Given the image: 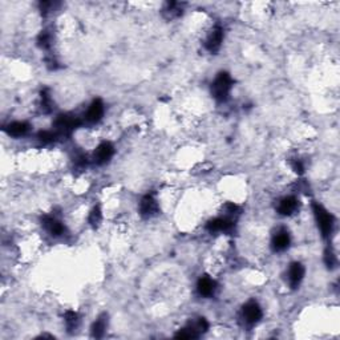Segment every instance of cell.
<instances>
[{
    "label": "cell",
    "instance_id": "4fadbf2b",
    "mask_svg": "<svg viewBox=\"0 0 340 340\" xmlns=\"http://www.w3.org/2000/svg\"><path fill=\"white\" fill-rule=\"evenodd\" d=\"M197 287H198V292H199L201 295L210 296L214 294L217 285H215V282L213 281L212 278H209V276H202V278L198 281Z\"/></svg>",
    "mask_w": 340,
    "mask_h": 340
},
{
    "label": "cell",
    "instance_id": "277c9868",
    "mask_svg": "<svg viewBox=\"0 0 340 340\" xmlns=\"http://www.w3.org/2000/svg\"><path fill=\"white\" fill-rule=\"evenodd\" d=\"M242 315H243V319L246 321V323L255 324L256 322H259V319L262 318L261 307H259V304L256 302H249V303H246L243 306Z\"/></svg>",
    "mask_w": 340,
    "mask_h": 340
},
{
    "label": "cell",
    "instance_id": "603a6c76",
    "mask_svg": "<svg viewBox=\"0 0 340 340\" xmlns=\"http://www.w3.org/2000/svg\"><path fill=\"white\" fill-rule=\"evenodd\" d=\"M225 210H226V214L229 217H234V215H237L238 213H239V207L237 205H234V203H226Z\"/></svg>",
    "mask_w": 340,
    "mask_h": 340
},
{
    "label": "cell",
    "instance_id": "7a4b0ae2",
    "mask_svg": "<svg viewBox=\"0 0 340 340\" xmlns=\"http://www.w3.org/2000/svg\"><path fill=\"white\" fill-rule=\"evenodd\" d=\"M312 210H314L318 226L321 229L323 237H328L331 232H332V227H334V217L319 203H314L312 205Z\"/></svg>",
    "mask_w": 340,
    "mask_h": 340
},
{
    "label": "cell",
    "instance_id": "6da1fadb",
    "mask_svg": "<svg viewBox=\"0 0 340 340\" xmlns=\"http://www.w3.org/2000/svg\"><path fill=\"white\" fill-rule=\"evenodd\" d=\"M233 87V80L230 74L226 72H222L217 76V79L214 80L212 84V93L218 101H226L230 90Z\"/></svg>",
    "mask_w": 340,
    "mask_h": 340
},
{
    "label": "cell",
    "instance_id": "5b68a950",
    "mask_svg": "<svg viewBox=\"0 0 340 340\" xmlns=\"http://www.w3.org/2000/svg\"><path fill=\"white\" fill-rule=\"evenodd\" d=\"M114 153V148L112 146V143H103L101 145L97 146V149L94 150L93 160L94 162L99 163V165H103V163L108 162L109 160L112 158Z\"/></svg>",
    "mask_w": 340,
    "mask_h": 340
},
{
    "label": "cell",
    "instance_id": "ac0fdd59",
    "mask_svg": "<svg viewBox=\"0 0 340 340\" xmlns=\"http://www.w3.org/2000/svg\"><path fill=\"white\" fill-rule=\"evenodd\" d=\"M101 218H103V214H101V209L99 206L93 207V210L89 214V223L92 226H99V223L101 222Z\"/></svg>",
    "mask_w": 340,
    "mask_h": 340
},
{
    "label": "cell",
    "instance_id": "2e32d148",
    "mask_svg": "<svg viewBox=\"0 0 340 340\" xmlns=\"http://www.w3.org/2000/svg\"><path fill=\"white\" fill-rule=\"evenodd\" d=\"M107 324H108V321H107V315H101L94 322L93 325H92V335L94 338H103L104 332L107 330Z\"/></svg>",
    "mask_w": 340,
    "mask_h": 340
},
{
    "label": "cell",
    "instance_id": "9c48e42d",
    "mask_svg": "<svg viewBox=\"0 0 340 340\" xmlns=\"http://www.w3.org/2000/svg\"><path fill=\"white\" fill-rule=\"evenodd\" d=\"M233 226H234V223L229 218H215L207 223V230L212 233L229 232V230H232Z\"/></svg>",
    "mask_w": 340,
    "mask_h": 340
},
{
    "label": "cell",
    "instance_id": "5bb4252c",
    "mask_svg": "<svg viewBox=\"0 0 340 340\" xmlns=\"http://www.w3.org/2000/svg\"><path fill=\"white\" fill-rule=\"evenodd\" d=\"M296 207H298L296 198L287 197L283 198L281 201L279 206H278V212H279V214H282V215H291V214L296 210Z\"/></svg>",
    "mask_w": 340,
    "mask_h": 340
},
{
    "label": "cell",
    "instance_id": "30bf717a",
    "mask_svg": "<svg viewBox=\"0 0 340 340\" xmlns=\"http://www.w3.org/2000/svg\"><path fill=\"white\" fill-rule=\"evenodd\" d=\"M104 114V104L101 100H94L93 103L90 104L88 112H87V120L89 123H97L101 120Z\"/></svg>",
    "mask_w": 340,
    "mask_h": 340
},
{
    "label": "cell",
    "instance_id": "3957f363",
    "mask_svg": "<svg viewBox=\"0 0 340 340\" xmlns=\"http://www.w3.org/2000/svg\"><path fill=\"white\" fill-rule=\"evenodd\" d=\"M56 132L60 136H68L72 133V130L76 129L80 125V120L76 116H69V114H61L56 120Z\"/></svg>",
    "mask_w": 340,
    "mask_h": 340
},
{
    "label": "cell",
    "instance_id": "7c38bea8",
    "mask_svg": "<svg viewBox=\"0 0 340 340\" xmlns=\"http://www.w3.org/2000/svg\"><path fill=\"white\" fill-rule=\"evenodd\" d=\"M43 225H44L45 229H47L52 235H54V237H59L61 234H64L65 232L64 225L54 217H44Z\"/></svg>",
    "mask_w": 340,
    "mask_h": 340
},
{
    "label": "cell",
    "instance_id": "52a82bcc",
    "mask_svg": "<svg viewBox=\"0 0 340 340\" xmlns=\"http://www.w3.org/2000/svg\"><path fill=\"white\" fill-rule=\"evenodd\" d=\"M140 212L143 217H153L158 212V203L153 196H145L140 203Z\"/></svg>",
    "mask_w": 340,
    "mask_h": 340
},
{
    "label": "cell",
    "instance_id": "ba28073f",
    "mask_svg": "<svg viewBox=\"0 0 340 340\" xmlns=\"http://www.w3.org/2000/svg\"><path fill=\"white\" fill-rule=\"evenodd\" d=\"M304 276V267L299 262H295L290 266V270H288V282H290V286L292 288H296V287L301 285L302 279Z\"/></svg>",
    "mask_w": 340,
    "mask_h": 340
},
{
    "label": "cell",
    "instance_id": "9a60e30c",
    "mask_svg": "<svg viewBox=\"0 0 340 340\" xmlns=\"http://www.w3.org/2000/svg\"><path fill=\"white\" fill-rule=\"evenodd\" d=\"M30 129V125L27 123H12L10 124L7 128H5V132L10 134V136H14V137H20V136H24Z\"/></svg>",
    "mask_w": 340,
    "mask_h": 340
},
{
    "label": "cell",
    "instance_id": "7402d4cb",
    "mask_svg": "<svg viewBox=\"0 0 340 340\" xmlns=\"http://www.w3.org/2000/svg\"><path fill=\"white\" fill-rule=\"evenodd\" d=\"M324 261H325V265L328 267H335L336 265V256L335 254H334V251L332 250H327L325 251V255H324Z\"/></svg>",
    "mask_w": 340,
    "mask_h": 340
},
{
    "label": "cell",
    "instance_id": "e0dca14e",
    "mask_svg": "<svg viewBox=\"0 0 340 340\" xmlns=\"http://www.w3.org/2000/svg\"><path fill=\"white\" fill-rule=\"evenodd\" d=\"M65 323H67V327L69 330H74L77 327V323H79V316L74 311H68L65 314Z\"/></svg>",
    "mask_w": 340,
    "mask_h": 340
},
{
    "label": "cell",
    "instance_id": "44dd1931",
    "mask_svg": "<svg viewBox=\"0 0 340 340\" xmlns=\"http://www.w3.org/2000/svg\"><path fill=\"white\" fill-rule=\"evenodd\" d=\"M37 137H39V140L41 141V143H52V141H54L56 133H52V132H47V130H44V132H40Z\"/></svg>",
    "mask_w": 340,
    "mask_h": 340
},
{
    "label": "cell",
    "instance_id": "cb8c5ba5",
    "mask_svg": "<svg viewBox=\"0 0 340 340\" xmlns=\"http://www.w3.org/2000/svg\"><path fill=\"white\" fill-rule=\"evenodd\" d=\"M292 169H294V172L298 173V174H302V173L304 172V166H303V163H302L299 160H295V161L292 162Z\"/></svg>",
    "mask_w": 340,
    "mask_h": 340
},
{
    "label": "cell",
    "instance_id": "ffe728a7",
    "mask_svg": "<svg viewBox=\"0 0 340 340\" xmlns=\"http://www.w3.org/2000/svg\"><path fill=\"white\" fill-rule=\"evenodd\" d=\"M50 34L48 32H41V34L39 35V39H37V43H39V45L41 47V48H50Z\"/></svg>",
    "mask_w": 340,
    "mask_h": 340
},
{
    "label": "cell",
    "instance_id": "d6986e66",
    "mask_svg": "<svg viewBox=\"0 0 340 340\" xmlns=\"http://www.w3.org/2000/svg\"><path fill=\"white\" fill-rule=\"evenodd\" d=\"M41 108L44 109V112H47V113L51 112V97L47 89L41 92Z\"/></svg>",
    "mask_w": 340,
    "mask_h": 340
},
{
    "label": "cell",
    "instance_id": "8992f818",
    "mask_svg": "<svg viewBox=\"0 0 340 340\" xmlns=\"http://www.w3.org/2000/svg\"><path fill=\"white\" fill-rule=\"evenodd\" d=\"M222 40H223V30H222L221 27L214 28V30L212 31V34L207 36L206 43H205L206 50L209 51V52H212V54L218 52L219 48H221Z\"/></svg>",
    "mask_w": 340,
    "mask_h": 340
},
{
    "label": "cell",
    "instance_id": "8fae6325",
    "mask_svg": "<svg viewBox=\"0 0 340 340\" xmlns=\"http://www.w3.org/2000/svg\"><path fill=\"white\" fill-rule=\"evenodd\" d=\"M290 246V235L286 230L278 232L272 238V247L275 251H285Z\"/></svg>",
    "mask_w": 340,
    "mask_h": 340
}]
</instances>
